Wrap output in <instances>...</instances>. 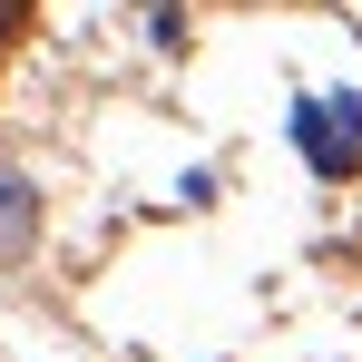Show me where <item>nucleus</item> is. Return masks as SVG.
Segmentation results:
<instances>
[{"mask_svg": "<svg viewBox=\"0 0 362 362\" xmlns=\"http://www.w3.org/2000/svg\"><path fill=\"white\" fill-rule=\"evenodd\" d=\"M294 147L323 167V177H343V167L362 157V98H323V108H303V118H294Z\"/></svg>", "mask_w": 362, "mask_h": 362, "instance_id": "nucleus-1", "label": "nucleus"}, {"mask_svg": "<svg viewBox=\"0 0 362 362\" xmlns=\"http://www.w3.org/2000/svg\"><path fill=\"white\" fill-rule=\"evenodd\" d=\"M30 216H40V206H30V177H10V167H0V255H20V245H30Z\"/></svg>", "mask_w": 362, "mask_h": 362, "instance_id": "nucleus-2", "label": "nucleus"}, {"mask_svg": "<svg viewBox=\"0 0 362 362\" xmlns=\"http://www.w3.org/2000/svg\"><path fill=\"white\" fill-rule=\"evenodd\" d=\"M0 30H20V10H0Z\"/></svg>", "mask_w": 362, "mask_h": 362, "instance_id": "nucleus-3", "label": "nucleus"}]
</instances>
